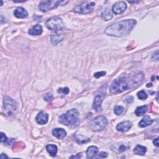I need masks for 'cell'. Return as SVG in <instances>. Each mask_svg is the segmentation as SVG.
Returning <instances> with one entry per match:
<instances>
[{"label": "cell", "instance_id": "5b68a950", "mask_svg": "<svg viewBox=\"0 0 159 159\" xmlns=\"http://www.w3.org/2000/svg\"><path fill=\"white\" fill-rule=\"evenodd\" d=\"M45 26L50 30L58 31L64 28V23L62 19L58 17H53L45 22Z\"/></svg>", "mask_w": 159, "mask_h": 159}, {"label": "cell", "instance_id": "7a4b0ae2", "mask_svg": "<svg viewBox=\"0 0 159 159\" xmlns=\"http://www.w3.org/2000/svg\"><path fill=\"white\" fill-rule=\"evenodd\" d=\"M137 24L134 19L122 20L106 28L104 33L110 36L121 37L128 35Z\"/></svg>", "mask_w": 159, "mask_h": 159}, {"label": "cell", "instance_id": "d590c367", "mask_svg": "<svg viewBox=\"0 0 159 159\" xmlns=\"http://www.w3.org/2000/svg\"><path fill=\"white\" fill-rule=\"evenodd\" d=\"M81 157V153H80V154H77V155H76V157H71V158H72V157H74V158H76V157H77V158H80Z\"/></svg>", "mask_w": 159, "mask_h": 159}, {"label": "cell", "instance_id": "8fae6325", "mask_svg": "<svg viewBox=\"0 0 159 159\" xmlns=\"http://www.w3.org/2000/svg\"><path fill=\"white\" fill-rule=\"evenodd\" d=\"M132 123L131 122L127 121H123L120 122L118 125L117 126L116 129L118 131L125 132L128 131L132 127Z\"/></svg>", "mask_w": 159, "mask_h": 159}, {"label": "cell", "instance_id": "6da1fadb", "mask_svg": "<svg viewBox=\"0 0 159 159\" xmlns=\"http://www.w3.org/2000/svg\"><path fill=\"white\" fill-rule=\"evenodd\" d=\"M144 78V75L142 73L117 78L112 83L110 86V92L112 94H119L126 90L133 89L139 86Z\"/></svg>", "mask_w": 159, "mask_h": 159}, {"label": "cell", "instance_id": "cb8c5ba5", "mask_svg": "<svg viewBox=\"0 0 159 159\" xmlns=\"http://www.w3.org/2000/svg\"><path fill=\"white\" fill-rule=\"evenodd\" d=\"M24 147H25V145H24V144H23L22 142H17V143L14 144L13 149L16 152L19 151V150H22L23 148H24Z\"/></svg>", "mask_w": 159, "mask_h": 159}, {"label": "cell", "instance_id": "603a6c76", "mask_svg": "<svg viewBox=\"0 0 159 159\" xmlns=\"http://www.w3.org/2000/svg\"><path fill=\"white\" fill-rule=\"evenodd\" d=\"M147 110V106L146 105L142 106L137 107L135 111V114L137 116H142L145 114Z\"/></svg>", "mask_w": 159, "mask_h": 159}, {"label": "cell", "instance_id": "8d00e7d4", "mask_svg": "<svg viewBox=\"0 0 159 159\" xmlns=\"http://www.w3.org/2000/svg\"><path fill=\"white\" fill-rule=\"evenodd\" d=\"M129 3H139V1H128Z\"/></svg>", "mask_w": 159, "mask_h": 159}, {"label": "cell", "instance_id": "7402d4cb", "mask_svg": "<svg viewBox=\"0 0 159 159\" xmlns=\"http://www.w3.org/2000/svg\"><path fill=\"white\" fill-rule=\"evenodd\" d=\"M147 151V148L144 146L137 145L135 147L134 149V152L136 155H145V152Z\"/></svg>", "mask_w": 159, "mask_h": 159}, {"label": "cell", "instance_id": "9a60e30c", "mask_svg": "<svg viewBox=\"0 0 159 159\" xmlns=\"http://www.w3.org/2000/svg\"><path fill=\"white\" fill-rule=\"evenodd\" d=\"M42 27L40 24H36L33 26L29 31V34L31 36H39L42 33Z\"/></svg>", "mask_w": 159, "mask_h": 159}, {"label": "cell", "instance_id": "d4e9b609", "mask_svg": "<svg viewBox=\"0 0 159 159\" xmlns=\"http://www.w3.org/2000/svg\"><path fill=\"white\" fill-rule=\"evenodd\" d=\"M137 97L141 100H145L147 98V95L144 90H141L137 93Z\"/></svg>", "mask_w": 159, "mask_h": 159}, {"label": "cell", "instance_id": "5bb4252c", "mask_svg": "<svg viewBox=\"0 0 159 159\" xmlns=\"http://www.w3.org/2000/svg\"><path fill=\"white\" fill-rule=\"evenodd\" d=\"M52 134L57 139H62L66 136L67 132L62 128H56L52 131Z\"/></svg>", "mask_w": 159, "mask_h": 159}, {"label": "cell", "instance_id": "52a82bcc", "mask_svg": "<svg viewBox=\"0 0 159 159\" xmlns=\"http://www.w3.org/2000/svg\"><path fill=\"white\" fill-rule=\"evenodd\" d=\"M65 3L63 1H42L39 5V9L42 12H47V11L57 8L61 3Z\"/></svg>", "mask_w": 159, "mask_h": 159}, {"label": "cell", "instance_id": "277c9868", "mask_svg": "<svg viewBox=\"0 0 159 159\" xmlns=\"http://www.w3.org/2000/svg\"><path fill=\"white\" fill-rule=\"evenodd\" d=\"M108 124V120L103 116H99L93 119L90 123V127L93 131L98 132L101 131L106 127Z\"/></svg>", "mask_w": 159, "mask_h": 159}, {"label": "cell", "instance_id": "e0dca14e", "mask_svg": "<svg viewBox=\"0 0 159 159\" xmlns=\"http://www.w3.org/2000/svg\"><path fill=\"white\" fill-rule=\"evenodd\" d=\"M154 121L149 116H145L139 123V126L140 127H146L147 126H150L154 122Z\"/></svg>", "mask_w": 159, "mask_h": 159}, {"label": "cell", "instance_id": "4dcf8cb0", "mask_svg": "<svg viewBox=\"0 0 159 159\" xmlns=\"http://www.w3.org/2000/svg\"><path fill=\"white\" fill-rule=\"evenodd\" d=\"M106 74V72H97V73H95V75H94V76H95V77L96 78H100V77H101V76H104Z\"/></svg>", "mask_w": 159, "mask_h": 159}, {"label": "cell", "instance_id": "4316f807", "mask_svg": "<svg viewBox=\"0 0 159 159\" xmlns=\"http://www.w3.org/2000/svg\"><path fill=\"white\" fill-rule=\"evenodd\" d=\"M58 93L60 94H62V95H68L69 93V89L68 88H60L58 90Z\"/></svg>", "mask_w": 159, "mask_h": 159}, {"label": "cell", "instance_id": "e575fe53", "mask_svg": "<svg viewBox=\"0 0 159 159\" xmlns=\"http://www.w3.org/2000/svg\"><path fill=\"white\" fill-rule=\"evenodd\" d=\"M0 158L3 159V158H8V157L6 155H4V154H2L1 155V157H0Z\"/></svg>", "mask_w": 159, "mask_h": 159}, {"label": "cell", "instance_id": "ac0fdd59", "mask_svg": "<svg viewBox=\"0 0 159 159\" xmlns=\"http://www.w3.org/2000/svg\"><path fill=\"white\" fill-rule=\"evenodd\" d=\"M63 39V36L62 34H52L51 36V42L54 45H57L58 43Z\"/></svg>", "mask_w": 159, "mask_h": 159}, {"label": "cell", "instance_id": "4fadbf2b", "mask_svg": "<svg viewBox=\"0 0 159 159\" xmlns=\"http://www.w3.org/2000/svg\"><path fill=\"white\" fill-rule=\"evenodd\" d=\"M14 16L17 17V18H21V19H24L27 17L28 16V13L27 12V11L22 7H19L14 12Z\"/></svg>", "mask_w": 159, "mask_h": 159}, {"label": "cell", "instance_id": "7c38bea8", "mask_svg": "<svg viewBox=\"0 0 159 159\" xmlns=\"http://www.w3.org/2000/svg\"><path fill=\"white\" fill-rule=\"evenodd\" d=\"M36 119L39 124H45L48 121L49 115L43 111H40L37 115Z\"/></svg>", "mask_w": 159, "mask_h": 159}, {"label": "cell", "instance_id": "83f0119b", "mask_svg": "<svg viewBox=\"0 0 159 159\" xmlns=\"http://www.w3.org/2000/svg\"><path fill=\"white\" fill-rule=\"evenodd\" d=\"M44 98L45 101L49 102V101H51L53 99V95H52L51 93H47L44 96Z\"/></svg>", "mask_w": 159, "mask_h": 159}, {"label": "cell", "instance_id": "1f68e13d", "mask_svg": "<svg viewBox=\"0 0 159 159\" xmlns=\"http://www.w3.org/2000/svg\"><path fill=\"white\" fill-rule=\"evenodd\" d=\"M126 101H127V102L128 103H131L134 101V98H133L132 96H128L126 98Z\"/></svg>", "mask_w": 159, "mask_h": 159}, {"label": "cell", "instance_id": "d6986e66", "mask_svg": "<svg viewBox=\"0 0 159 159\" xmlns=\"http://www.w3.org/2000/svg\"><path fill=\"white\" fill-rule=\"evenodd\" d=\"M101 16L103 20L107 21L112 19V17H113V13H112L110 9L106 8L104 11H103Z\"/></svg>", "mask_w": 159, "mask_h": 159}, {"label": "cell", "instance_id": "9c48e42d", "mask_svg": "<svg viewBox=\"0 0 159 159\" xmlns=\"http://www.w3.org/2000/svg\"><path fill=\"white\" fill-rule=\"evenodd\" d=\"M104 96H105V93H101L98 94V95L95 97V100H94V103H93V108L96 111L99 112L101 111L102 109L101 104H102L103 99L104 98Z\"/></svg>", "mask_w": 159, "mask_h": 159}, {"label": "cell", "instance_id": "484cf974", "mask_svg": "<svg viewBox=\"0 0 159 159\" xmlns=\"http://www.w3.org/2000/svg\"><path fill=\"white\" fill-rule=\"evenodd\" d=\"M114 113L117 115H120L124 111V108L121 106H117L114 108Z\"/></svg>", "mask_w": 159, "mask_h": 159}, {"label": "cell", "instance_id": "f1b7e54d", "mask_svg": "<svg viewBox=\"0 0 159 159\" xmlns=\"http://www.w3.org/2000/svg\"><path fill=\"white\" fill-rule=\"evenodd\" d=\"M8 138L3 132H1V143H7L8 142Z\"/></svg>", "mask_w": 159, "mask_h": 159}, {"label": "cell", "instance_id": "ba28073f", "mask_svg": "<svg viewBox=\"0 0 159 159\" xmlns=\"http://www.w3.org/2000/svg\"><path fill=\"white\" fill-rule=\"evenodd\" d=\"M3 106L6 114L11 115L17 109V103L13 99L6 96L4 99Z\"/></svg>", "mask_w": 159, "mask_h": 159}, {"label": "cell", "instance_id": "836d02e7", "mask_svg": "<svg viewBox=\"0 0 159 159\" xmlns=\"http://www.w3.org/2000/svg\"><path fill=\"white\" fill-rule=\"evenodd\" d=\"M153 143H154V144L156 146V147H158V138H156L154 140V141H153Z\"/></svg>", "mask_w": 159, "mask_h": 159}, {"label": "cell", "instance_id": "f546056e", "mask_svg": "<svg viewBox=\"0 0 159 159\" xmlns=\"http://www.w3.org/2000/svg\"><path fill=\"white\" fill-rule=\"evenodd\" d=\"M96 155H97V158H106L108 157V154L106 152H99V154H97Z\"/></svg>", "mask_w": 159, "mask_h": 159}, {"label": "cell", "instance_id": "d6a6232c", "mask_svg": "<svg viewBox=\"0 0 159 159\" xmlns=\"http://www.w3.org/2000/svg\"><path fill=\"white\" fill-rule=\"evenodd\" d=\"M126 150V147L124 145H121L120 147H119V151L120 152H122L124 151H125Z\"/></svg>", "mask_w": 159, "mask_h": 159}, {"label": "cell", "instance_id": "2e32d148", "mask_svg": "<svg viewBox=\"0 0 159 159\" xmlns=\"http://www.w3.org/2000/svg\"><path fill=\"white\" fill-rule=\"evenodd\" d=\"M98 152V147L95 146H91L88 147L86 151V157L88 158H93L96 157Z\"/></svg>", "mask_w": 159, "mask_h": 159}, {"label": "cell", "instance_id": "8992f818", "mask_svg": "<svg viewBox=\"0 0 159 159\" xmlns=\"http://www.w3.org/2000/svg\"><path fill=\"white\" fill-rule=\"evenodd\" d=\"M95 3L94 2H86L76 6L74 8L75 13L80 14H90L93 11Z\"/></svg>", "mask_w": 159, "mask_h": 159}, {"label": "cell", "instance_id": "3957f363", "mask_svg": "<svg viewBox=\"0 0 159 159\" xmlns=\"http://www.w3.org/2000/svg\"><path fill=\"white\" fill-rule=\"evenodd\" d=\"M79 119V113L75 109L68 110L65 114L59 117V122L65 126L75 125L78 122Z\"/></svg>", "mask_w": 159, "mask_h": 159}, {"label": "cell", "instance_id": "ffe728a7", "mask_svg": "<svg viewBox=\"0 0 159 159\" xmlns=\"http://www.w3.org/2000/svg\"><path fill=\"white\" fill-rule=\"evenodd\" d=\"M47 151L52 157H55L57 153V147L54 144H50L46 147Z\"/></svg>", "mask_w": 159, "mask_h": 159}, {"label": "cell", "instance_id": "44dd1931", "mask_svg": "<svg viewBox=\"0 0 159 159\" xmlns=\"http://www.w3.org/2000/svg\"><path fill=\"white\" fill-rule=\"evenodd\" d=\"M75 140H76V142H77L80 144L87 143L90 140V138L85 137V136H84V135H81V134L75 135Z\"/></svg>", "mask_w": 159, "mask_h": 159}, {"label": "cell", "instance_id": "30bf717a", "mask_svg": "<svg viewBox=\"0 0 159 159\" xmlns=\"http://www.w3.org/2000/svg\"><path fill=\"white\" fill-rule=\"evenodd\" d=\"M127 9V4L124 1H119L116 3L113 7V11L116 14H121L124 12Z\"/></svg>", "mask_w": 159, "mask_h": 159}]
</instances>
